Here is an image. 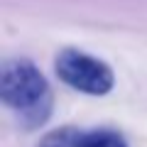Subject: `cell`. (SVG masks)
Returning a JSON list of instances; mask_svg holds the SVG:
<instances>
[{
  "mask_svg": "<svg viewBox=\"0 0 147 147\" xmlns=\"http://www.w3.org/2000/svg\"><path fill=\"white\" fill-rule=\"evenodd\" d=\"M0 100L27 130L44 125L52 115L54 96L44 74L30 59H7L0 69Z\"/></svg>",
  "mask_w": 147,
  "mask_h": 147,
  "instance_id": "1",
  "label": "cell"
},
{
  "mask_svg": "<svg viewBox=\"0 0 147 147\" xmlns=\"http://www.w3.org/2000/svg\"><path fill=\"white\" fill-rule=\"evenodd\" d=\"M57 76L66 86L88 96H105L115 86V74L103 59L84 52V49H61L57 54Z\"/></svg>",
  "mask_w": 147,
  "mask_h": 147,
  "instance_id": "2",
  "label": "cell"
},
{
  "mask_svg": "<svg viewBox=\"0 0 147 147\" xmlns=\"http://www.w3.org/2000/svg\"><path fill=\"white\" fill-rule=\"evenodd\" d=\"M81 147H130L125 135L113 127H93L81 130Z\"/></svg>",
  "mask_w": 147,
  "mask_h": 147,
  "instance_id": "3",
  "label": "cell"
},
{
  "mask_svg": "<svg viewBox=\"0 0 147 147\" xmlns=\"http://www.w3.org/2000/svg\"><path fill=\"white\" fill-rule=\"evenodd\" d=\"M39 147H81V130L79 127H59L42 137Z\"/></svg>",
  "mask_w": 147,
  "mask_h": 147,
  "instance_id": "4",
  "label": "cell"
}]
</instances>
